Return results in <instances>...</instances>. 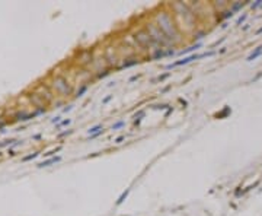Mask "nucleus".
<instances>
[{"instance_id": "473e14b6", "label": "nucleus", "mask_w": 262, "mask_h": 216, "mask_svg": "<svg viewBox=\"0 0 262 216\" xmlns=\"http://www.w3.org/2000/svg\"><path fill=\"white\" fill-rule=\"evenodd\" d=\"M72 107H73V105H68V107H66V108H64L63 111H64V113H68V111L72 110Z\"/></svg>"}, {"instance_id": "c85d7f7f", "label": "nucleus", "mask_w": 262, "mask_h": 216, "mask_svg": "<svg viewBox=\"0 0 262 216\" xmlns=\"http://www.w3.org/2000/svg\"><path fill=\"white\" fill-rule=\"evenodd\" d=\"M204 35H205V32H199V34H197V35H195V40L198 41V40H201V38H203Z\"/></svg>"}, {"instance_id": "72a5a7b5", "label": "nucleus", "mask_w": 262, "mask_h": 216, "mask_svg": "<svg viewBox=\"0 0 262 216\" xmlns=\"http://www.w3.org/2000/svg\"><path fill=\"white\" fill-rule=\"evenodd\" d=\"M261 32H262V28H259V29H258V31H256V34H258V35H259V34H261Z\"/></svg>"}, {"instance_id": "9b49d317", "label": "nucleus", "mask_w": 262, "mask_h": 216, "mask_svg": "<svg viewBox=\"0 0 262 216\" xmlns=\"http://www.w3.org/2000/svg\"><path fill=\"white\" fill-rule=\"evenodd\" d=\"M38 155H39L38 152H34V153H31V155H28V156H23V158H22V161H23V162L32 161V159H35V158L38 156Z\"/></svg>"}, {"instance_id": "ddd939ff", "label": "nucleus", "mask_w": 262, "mask_h": 216, "mask_svg": "<svg viewBox=\"0 0 262 216\" xmlns=\"http://www.w3.org/2000/svg\"><path fill=\"white\" fill-rule=\"evenodd\" d=\"M139 63V61H137V60H133V61H124L123 64H121V67H131V66H134V64H137Z\"/></svg>"}, {"instance_id": "6ab92c4d", "label": "nucleus", "mask_w": 262, "mask_h": 216, "mask_svg": "<svg viewBox=\"0 0 262 216\" xmlns=\"http://www.w3.org/2000/svg\"><path fill=\"white\" fill-rule=\"evenodd\" d=\"M233 15H234V12H233L232 9H230V10H226V12H224L223 18H224V19H229V18H232Z\"/></svg>"}, {"instance_id": "c756f323", "label": "nucleus", "mask_w": 262, "mask_h": 216, "mask_svg": "<svg viewBox=\"0 0 262 216\" xmlns=\"http://www.w3.org/2000/svg\"><path fill=\"white\" fill-rule=\"evenodd\" d=\"M139 77H140V75H134V76H131V77H130V81H128V82H130V83H131V82H134V81H137V79H139Z\"/></svg>"}, {"instance_id": "2eb2a0df", "label": "nucleus", "mask_w": 262, "mask_h": 216, "mask_svg": "<svg viewBox=\"0 0 262 216\" xmlns=\"http://www.w3.org/2000/svg\"><path fill=\"white\" fill-rule=\"evenodd\" d=\"M245 4L246 3H234L232 6V10H233V12H237V10H239V9H242L243 6H245Z\"/></svg>"}, {"instance_id": "6e6552de", "label": "nucleus", "mask_w": 262, "mask_h": 216, "mask_svg": "<svg viewBox=\"0 0 262 216\" xmlns=\"http://www.w3.org/2000/svg\"><path fill=\"white\" fill-rule=\"evenodd\" d=\"M130 191H131V188H127V190L124 191L123 194L119 196V197H118V200H117V206H119V204H123V203H124V200H125V199L128 197V194H130Z\"/></svg>"}, {"instance_id": "412c9836", "label": "nucleus", "mask_w": 262, "mask_h": 216, "mask_svg": "<svg viewBox=\"0 0 262 216\" xmlns=\"http://www.w3.org/2000/svg\"><path fill=\"white\" fill-rule=\"evenodd\" d=\"M154 108H156V110H169L170 107L168 105V104H162V105H154Z\"/></svg>"}, {"instance_id": "4be33fe9", "label": "nucleus", "mask_w": 262, "mask_h": 216, "mask_svg": "<svg viewBox=\"0 0 262 216\" xmlns=\"http://www.w3.org/2000/svg\"><path fill=\"white\" fill-rule=\"evenodd\" d=\"M70 123H72V120H70V119H67V120H63V121H60V124H58V126H60V127H63V126H68Z\"/></svg>"}, {"instance_id": "f8f14e48", "label": "nucleus", "mask_w": 262, "mask_h": 216, "mask_svg": "<svg viewBox=\"0 0 262 216\" xmlns=\"http://www.w3.org/2000/svg\"><path fill=\"white\" fill-rule=\"evenodd\" d=\"M230 113H232V110H230V107H226V108H224V110L221 111L220 114H217V119H221V117H226V115H227V114H230Z\"/></svg>"}, {"instance_id": "423d86ee", "label": "nucleus", "mask_w": 262, "mask_h": 216, "mask_svg": "<svg viewBox=\"0 0 262 216\" xmlns=\"http://www.w3.org/2000/svg\"><path fill=\"white\" fill-rule=\"evenodd\" d=\"M154 54H153V59H163L168 55V51H165L163 48H154Z\"/></svg>"}, {"instance_id": "bb28decb", "label": "nucleus", "mask_w": 262, "mask_h": 216, "mask_svg": "<svg viewBox=\"0 0 262 216\" xmlns=\"http://www.w3.org/2000/svg\"><path fill=\"white\" fill-rule=\"evenodd\" d=\"M73 133V130H67V131H63V133H60V137H64V136H68V134H72Z\"/></svg>"}, {"instance_id": "a878e982", "label": "nucleus", "mask_w": 262, "mask_h": 216, "mask_svg": "<svg viewBox=\"0 0 262 216\" xmlns=\"http://www.w3.org/2000/svg\"><path fill=\"white\" fill-rule=\"evenodd\" d=\"M259 6H262V0H256V2L252 4V9H256V8H259Z\"/></svg>"}, {"instance_id": "2f4dec72", "label": "nucleus", "mask_w": 262, "mask_h": 216, "mask_svg": "<svg viewBox=\"0 0 262 216\" xmlns=\"http://www.w3.org/2000/svg\"><path fill=\"white\" fill-rule=\"evenodd\" d=\"M223 41H224V38H221V40H220V41H216V43L213 44L211 47H217V45H219V44H221V43H223Z\"/></svg>"}, {"instance_id": "a211bd4d", "label": "nucleus", "mask_w": 262, "mask_h": 216, "mask_svg": "<svg viewBox=\"0 0 262 216\" xmlns=\"http://www.w3.org/2000/svg\"><path fill=\"white\" fill-rule=\"evenodd\" d=\"M61 150V146H58V148H55V149H53V150H50V152H47V153H44L45 156H51V155H54V153H57V152H60Z\"/></svg>"}, {"instance_id": "f03ea898", "label": "nucleus", "mask_w": 262, "mask_h": 216, "mask_svg": "<svg viewBox=\"0 0 262 216\" xmlns=\"http://www.w3.org/2000/svg\"><path fill=\"white\" fill-rule=\"evenodd\" d=\"M214 55V51H208V53H203V54H192V55H188V57H184L181 60H176L174 63H170L166 66V69H172V67H178V66H184V64H188L194 60H199V59H204V57H211Z\"/></svg>"}, {"instance_id": "0eeeda50", "label": "nucleus", "mask_w": 262, "mask_h": 216, "mask_svg": "<svg viewBox=\"0 0 262 216\" xmlns=\"http://www.w3.org/2000/svg\"><path fill=\"white\" fill-rule=\"evenodd\" d=\"M203 45V44L201 43H197L195 44V45H191V47H188V48H185V50H182L181 53H179V54L181 55H184V54H188V53H191V51H194V50H198L199 47Z\"/></svg>"}, {"instance_id": "cd10ccee", "label": "nucleus", "mask_w": 262, "mask_h": 216, "mask_svg": "<svg viewBox=\"0 0 262 216\" xmlns=\"http://www.w3.org/2000/svg\"><path fill=\"white\" fill-rule=\"evenodd\" d=\"M112 98H114V95H108V97H106L105 99H103V101H102V104H108V102H109L111 99H112Z\"/></svg>"}, {"instance_id": "7ed1b4c3", "label": "nucleus", "mask_w": 262, "mask_h": 216, "mask_svg": "<svg viewBox=\"0 0 262 216\" xmlns=\"http://www.w3.org/2000/svg\"><path fill=\"white\" fill-rule=\"evenodd\" d=\"M137 41H139L141 45H150L152 43H154L152 38V35L149 34V32H146V31H140V32H137ZM156 44V43H154Z\"/></svg>"}, {"instance_id": "aec40b11", "label": "nucleus", "mask_w": 262, "mask_h": 216, "mask_svg": "<svg viewBox=\"0 0 262 216\" xmlns=\"http://www.w3.org/2000/svg\"><path fill=\"white\" fill-rule=\"evenodd\" d=\"M246 18H248V15H246V13H245V15H242V16L236 21V25H240V24H243V22L246 21Z\"/></svg>"}, {"instance_id": "1a4fd4ad", "label": "nucleus", "mask_w": 262, "mask_h": 216, "mask_svg": "<svg viewBox=\"0 0 262 216\" xmlns=\"http://www.w3.org/2000/svg\"><path fill=\"white\" fill-rule=\"evenodd\" d=\"M102 130V124H96V126H93V127H90L88 130V134L89 136H92V134H95V133H98V131H101Z\"/></svg>"}, {"instance_id": "20e7f679", "label": "nucleus", "mask_w": 262, "mask_h": 216, "mask_svg": "<svg viewBox=\"0 0 262 216\" xmlns=\"http://www.w3.org/2000/svg\"><path fill=\"white\" fill-rule=\"evenodd\" d=\"M60 161H61V156H53V158H50V159H47V161L39 162L37 166H38V168H45V166H50V165L55 164V162H60Z\"/></svg>"}, {"instance_id": "7c9ffc66", "label": "nucleus", "mask_w": 262, "mask_h": 216, "mask_svg": "<svg viewBox=\"0 0 262 216\" xmlns=\"http://www.w3.org/2000/svg\"><path fill=\"white\" fill-rule=\"evenodd\" d=\"M51 123H54V124H60V117H54V119L51 120Z\"/></svg>"}, {"instance_id": "9d476101", "label": "nucleus", "mask_w": 262, "mask_h": 216, "mask_svg": "<svg viewBox=\"0 0 262 216\" xmlns=\"http://www.w3.org/2000/svg\"><path fill=\"white\" fill-rule=\"evenodd\" d=\"M144 117V111H140L139 114H135V120H134V126H139L141 123V120Z\"/></svg>"}, {"instance_id": "39448f33", "label": "nucleus", "mask_w": 262, "mask_h": 216, "mask_svg": "<svg viewBox=\"0 0 262 216\" xmlns=\"http://www.w3.org/2000/svg\"><path fill=\"white\" fill-rule=\"evenodd\" d=\"M259 55H262V45H259L258 48H255V51H252L249 55H248V61H254L255 59H258Z\"/></svg>"}, {"instance_id": "5701e85b", "label": "nucleus", "mask_w": 262, "mask_h": 216, "mask_svg": "<svg viewBox=\"0 0 262 216\" xmlns=\"http://www.w3.org/2000/svg\"><path fill=\"white\" fill-rule=\"evenodd\" d=\"M124 140H125V136H118V137H117V139H115L114 142H115L117 145H118V143H123Z\"/></svg>"}, {"instance_id": "4468645a", "label": "nucleus", "mask_w": 262, "mask_h": 216, "mask_svg": "<svg viewBox=\"0 0 262 216\" xmlns=\"http://www.w3.org/2000/svg\"><path fill=\"white\" fill-rule=\"evenodd\" d=\"M86 91H88V86H86V85H85V86H82V88L79 89V91H77V93H76V97H77V98H80V97H83V93H85Z\"/></svg>"}, {"instance_id": "f3484780", "label": "nucleus", "mask_w": 262, "mask_h": 216, "mask_svg": "<svg viewBox=\"0 0 262 216\" xmlns=\"http://www.w3.org/2000/svg\"><path fill=\"white\" fill-rule=\"evenodd\" d=\"M125 126V121H118V123H115L114 126H112V130H118V129L124 127Z\"/></svg>"}, {"instance_id": "393cba45", "label": "nucleus", "mask_w": 262, "mask_h": 216, "mask_svg": "<svg viewBox=\"0 0 262 216\" xmlns=\"http://www.w3.org/2000/svg\"><path fill=\"white\" fill-rule=\"evenodd\" d=\"M169 76H170V73H165V75H162V76L157 77V81H159V82H163L166 77H169Z\"/></svg>"}, {"instance_id": "f257e3e1", "label": "nucleus", "mask_w": 262, "mask_h": 216, "mask_svg": "<svg viewBox=\"0 0 262 216\" xmlns=\"http://www.w3.org/2000/svg\"><path fill=\"white\" fill-rule=\"evenodd\" d=\"M157 19H159V22H160V25H159V28H160L162 31H163V34L168 37L169 35V38H172V35L174 37H176V31H175V26L170 25V16L168 15L166 12H162L159 16H157Z\"/></svg>"}, {"instance_id": "dca6fc26", "label": "nucleus", "mask_w": 262, "mask_h": 216, "mask_svg": "<svg viewBox=\"0 0 262 216\" xmlns=\"http://www.w3.org/2000/svg\"><path fill=\"white\" fill-rule=\"evenodd\" d=\"M13 142H16L15 139H8V140H4V142H2L0 143V148H4V146H9V145H12Z\"/></svg>"}, {"instance_id": "b1692460", "label": "nucleus", "mask_w": 262, "mask_h": 216, "mask_svg": "<svg viewBox=\"0 0 262 216\" xmlns=\"http://www.w3.org/2000/svg\"><path fill=\"white\" fill-rule=\"evenodd\" d=\"M106 75H109V70H103V72L98 73V77H99V79H102V77H105Z\"/></svg>"}]
</instances>
